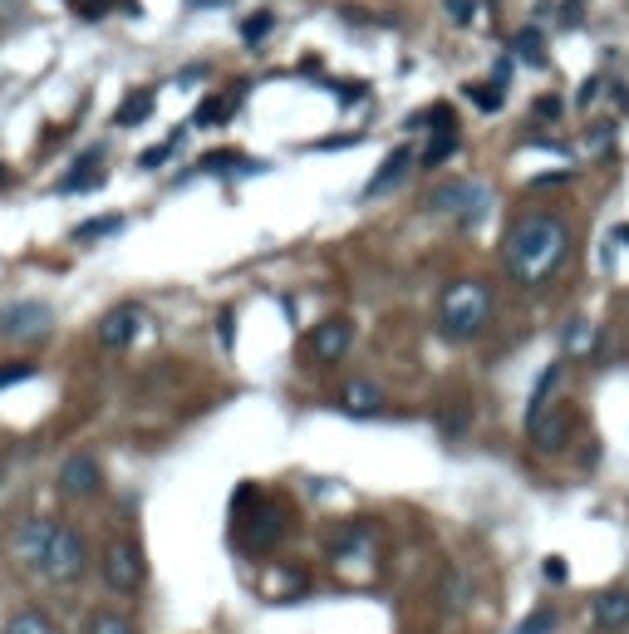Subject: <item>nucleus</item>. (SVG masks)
Listing matches in <instances>:
<instances>
[{
  "instance_id": "nucleus-1",
  "label": "nucleus",
  "mask_w": 629,
  "mask_h": 634,
  "mask_svg": "<svg viewBox=\"0 0 629 634\" xmlns=\"http://www.w3.org/2000/svg\"><path fill=\"white\" fill-rule=\"evenodd\" d=\"M571 222L556 212H521L502 236V266L521 290H541L571 261Z\"/></svg>"
},
{
  "instance_id": "nucleus-2",
  "label": "nucleus",
  "mask_w": 629,
  "mask_h": 634,
  "mask_svg": "<svg viewBox=\"0 0 629 634\" xmlns=\"http://www.w3.org/2000/svg\"><path fill=\"white\" fill-rule=\"evenodd\" d=\"M492 325V286L477 276L448 281L438 295V335L448 345H472Z\"/></svg>"
},
{
  "instance_id": "nucleus-3",
  "label": "nucleus",
  "mask_w": 629,
  "mask_h": 634,
  "mask_svg": "<svg viewBox=\"0 0 629 634\" xmlns=\"http://www.w3.org/2000/svg\"><path fill=\"white\" fill-rule=\"evenodd\" d=\"M30 571L45 576L50 585H79V580L89 576V541H84V531L55 517L50 541H45V551H40V561Z\"/></svg>"
},
{
  "instance_id": "nucleus-4",
  "label": "nucleus",
  "mask_w": 629,
  "mask_h": 634,
  "mask_svg": "<svg viewBox=\"0 0 629 634\" xmlns=\"http://www.w3.org/2000/svg\"><path fill=\"white\" fill-rule=\"evenodd\" d=\"M99 576H104V585H109L114 595H138L143 580H148V556H143V546H138L133 536H114V541L104 546V556H99Z\"/></svg>"
},
{
  "instance_id": "nucleus-5",
  "label": "nucleus",
  "mask_w": 629,
  "mask_h": 634,
  "mask_svg": "<svg viewBox=\"0 0 629 634\" xmlns=\"http://www.w3.org/2000/svg\"><path fill=\"white\" fill-rule=\"evenodd\" d=\"M487 207H492V197H487L482 182H443V187L428 192V212L433 217H448L458 227H477L487 217Z\"/></svg>"
},
{
  "instance_id": "nucleus-6",
  "label": "nucleus",
  "mask_w": 629,
  "mask_h": 634,
  "mask_svg": "<svg viewBox=\"0 0 629 634\" xmlns=\"http://www.w3.org/2000/svg\"><path fill=\"white\" fill-rule=\"evenodd\" d=\"M571 433H575L571 404H556V399H546V404H531V408H526V438H531L541 453H561V448L571 443Z\"/></svg>"
},
{
  "instance_id": "nucleus-7",
  "label": "nucleus",
  "mask_w": 629,
  "mask_h": 634,
  "mask_svg": "<svg viewBox=\"0 0 629 634\" xmlns=\"http://www.w3.org/2000/svg\"><path fill=\"white\" fill-rule=\"evenodd\" d=\"M55 487L59 497H69V502H94L104 492V467H99L94 453H69V458L59 462Z\"/></svg>"
},
{
  "instance_id": "nucleus-8",
  "label": "nucleus",
  "mask_w": 629,
  "mask_h": 634,
  "mask_svg": "<svg viewBox=\"0 0 629 634\" xmlns=\"http://www.w3.org/2000/svg\"><path fill=\"white\" fill-rule=\"evenodd\" d=\"M354 349V320H320L310 335H305V354H310V364H320V369H335L344 354Z\"/></svg>"
},
{
  "instance_id": "nucleus-9",
  "label": "nucleus",
  "mask_w": 629,
  "mask_h": 634,
  "mask_svg": "<svg viewBox=\"0 0 629 634\" xmlns=\"http://www.w3.org/2000/svg\"><path fill=\"white\" fill-rule=\"evenodd\" d=\"M55 310L45 300H10L0 305V340H40L50 330Z\"/></svg>"
},
{
  "instance_id": "nucleus-10",
  "label": "nucleus",
  "mask_w": 629,
  "mask_h": 634,
  "mask_svg": "<svg viewBox=\"0 0 629 634\" xmlns=\"http://www.w3.org/2000/svg\"><path fill=\"white\" fill-rule=\"evenodd\" d=\"M590 625L600 634H620L629 630V590H600L595 600H590Z\"/></svg>"
},
{
  "instance_id": "nucleus-11",
  "label": "nucleus",
  "mask_w": 629,
  "mask_h": 634,
  "mask_svg": "<svg viewBox=\"0 0 629 634\" xmlns=\"http://www.w3.org/2000/svg\"><path fill=\"white\" fill-rule=\"evenodd\" d=\"M138 330H143V310H138V305H118V310H109V315L99 320V345L128 349L138 340Z\"/></svg>"
},
{
  "instance_id": "nucleus-12",
  "label": "nucleus",
  "mask_w": 629,
  "mask_h": 634,
  "mask_svg": "<svg viewBox=\"0 0 629 634\" xmlns=\"http://www.w3.org/2000/svg\"><path fill=\"white\" fill-rule=\"evenodd\" d=\"M408 168H413V148H394L384 163H379V173L369 177V187H364V197H384L389 187H399L403 177H408Z\"/></svg>"
},
{
  "instance_id": "nucleus-13",
  "label": "nucleus",
  "mask_w": 629,
  "mask_h": 634,
  "mask_svg": "<svg viewBox=\"0 0 629 634\" xmlns=\"http://www.w3.org/2000/svg\"><path fill=\"white\" fill-rule=\"evenodd\" d=\"M344 413H359V418H374V413H384V389H374V384H364V379H354V384H344L340 394Z\"/></svg>"
},
{
  "instance_id": "nucleus-14",
  "label": "nucleus",
  "mask_w": 629,
  "mask_h": 634,
  "mask_svg": "<svg viewBox=\"0 0 629 634\" xmlns=\"http://www.w3.org/2000/svg\"><path fill=\"white\" fill-rule=\"evenodd\" d=\"M153 104H158V94H153V89H133V94H128V99L114 109V123H118V128H138L143 118L153 114Z\"/></svg>"
},
{
  "instance_id": "nucleus-15",
  "label": "nucleus",
  "mask_w": 629,
  "mask_h": 634,
  "mask_svg": "<svg viewBox=\"0 0 629 634\" xmlns=\"http://www.w3.org/2000/svg\"><path fill=\"white\" fill-rule=\"evenodd\" d=\"M458 143H462V138H458V123H443V128L433 133V143L423 148V158H418V163H423V168H443V163L458 153Z\"/></svg>"
},
{
  "instance_id": "nucleus-16",
  "label": "nucleus",
  "mask_w": 629,
  "mask_h": 634,
  "mask_svg": "<svg viewBox=\"0 0 629 634\" xmlns=\"http://www.w3.org/2000/svg\"><path fill=\"white\" fill-rule=\"evenodd\" d=\"M0 634H59V625L45 615V610L25 605V610H15V615L5 620V630H0Z\"/></svg>"
},
{
  "instance_id": "nucleus-17",
  "label": "nucleus",
  "mask_w": 629,
  "mask_h": 634,
  "mask_svg": "<svg viewBox=\"0 0 629 634\" xmlns=\"http://www.w3.org/2000/svg\"><path fill=\"white\" fill-rule=\"evenodd\" d=\"M84 634H138V625H133L123 610H94L89 625H84Z\"/></svg>"
},
{
  "instance_id": "nucleus-18",
  "label": "nucleus",
  "mask_w": 629,
  "mask_h": 634,
  "mask_svg": "<svg viewBox=\"0 0 629 634\" xmlns=\"http://www.w3.org/2000/svg\"><path fill=\"white\" fill-rule=\"evenodd\" d=\"M512 50H516V59H526V64H546V40H541V30H521L512 40Z\"/></svg>"
},
{
  "instance_id": "nucleus-19",
  "label": "nucleus",
  "mask_w": 629,
  "mask_h": 634,
  "mask_svg": "<svg viewBox=\"0 0 629 634\" xmlns=\"http://www.w3.org/2000/svg\"><path fill=\"white\" fill-rule=\"evenodd\" d=\"M118 231H123V217H94V222L74 227V241H99V236H118Z\"/></svg>"
},
{
  "instance_id": "nucleus-20",
  "label": "nucleus",
  "mask_w": 629,
  "mask_h": 634,
  "mask_svg": "<svg viewBox=\"0 0 629 634\" xmlns=\"http://www.w3.org/2000/svg\"><path fill=\"white\" fill-rule=\"evenodd\" d=\"M467 99H472L477 109L497 114V109H502V84H467Z\"/></svg>"
},
{
  "instance_id": "nucleus-21",
  "label": "nucleus",
  "mask_w": 629,
  "mask_h": 634,
  "mask_svg": "<svg viewBox=\"0 0 629 634\" xmlns=\"http://www.w3.org/2000/svg\"><path fill=\"white\" fill-rule=\"evenodd\" d=\"M590 345H595L590 320H571V325H566V349H571V354H590Z\"/></svg>"
},
{
  "instance_id": "nucleus-22",
  "label": "nucleus",
  "mask_w": 629,
  "mask_h": 634,
  "mask_svg": "<svg viewBox=\"0 0 629 634\" xmlns=\"http://www.w3.org/2000/svg\"><path fill=\"white\" fill-rule=\"evenodd\" d=\"M271 25H276V15L271 10H256L246 25H241V35H246V45H261L266 35H271Z\"/></svg>"
},
{
  "instance_id": "nucleus-23",
  "label": "nucleus",
  "mask_w": 629,
  "mask_h": 634,
  "mask_svg": "<svg viewBox=\"0 0 629 634\" xmlns=\"http://www.w3.org/2000/svg\"><path fill=\"white\" fill-rule=\"evenodd\" d=\"M467 590H472V585H467V576H462L458 566H453V571H448V580H443V595H448V610H462V605H467Z\"/></svg>"
},
{
  "instance_id": "nucleus-24",
  "label": "nucleus",
  "mask_w": 629,
  "mask_h": 634,
  "mask_svg": "<svg viewBox=\"0 0 629 634\" xmlns=\"http://www.w3.org/2000/svg\"><path fill=\"white\" fill-rule=\"evenodd\" d=\"M231 109H236L231 99H207V104L197 109V118H192V123H197V128H207V123H222V118H231Z\"/></svg>"
},
{
  "instance_id": "nucleus-25",
  "label": "nucleus",
  "mask_w": 629,
  "mask_h": 634,
  "mask_svg": "<svg viewBox=\"0 0 629 634\" xmlns=\"http://www.w3.org/2000/svg\"><path fill=\"white\" fill-rule=\"evenodd\" d=\"M177 143H182V128L172 133L168 143H158V148H148V153L138 158V168H163V163H168V158H172V148H177Z\"/></svg>"
},
{
  "instance_id": "nucleus-26",
  "label": "nucleus",
  "mask_w": 629,
  "mask_h": 634,
  "mask_svg": "<svg viewBox=\"0 0 629 634\" xmlns=\"http://www.w3.org/2000/svg\"><path fill=\"white\" fill-rule=\"evenodd\" d=\"M94 187H104V173H79L74 168V173L59 182V192H94Z\"/></svg>"
},
{
  "instance_id": "nucleus-27",
  "label": "nucleus",
  "mask_w": 629,
  "mask_h": 634,
  "mask_svg": "<svg viewBox=\"0 0 629 634\" xmlns=\"http://www.w3.org/2000/svg\"><path fill=\"white\" fill-rule=\"evenodd\" d=\"M551 630H556V610H536V615H526L516 625V634H551Z\"/></svg>"
},
{
  "instance_id": "nucleus-28",
  "label": "nucleus",
  "mask_w": 629,
  "mask_h": 634,
  "mask_svg": "<svg viewBox=\"0 0 629 634\" xmlns=\"http://www.w3.org/2000/svg\"><path fill=\"white\" fill-rule=\"evenodd\" d=\"M197 168L202 173H231V168H241V153H207Z\"/></svg>"
},
{
  "instance_id": "nucleus-29",
  "label": "nucleus",
  "mask_w": 629,
  "mask_h": 634,
  "mask_svg": "<svg viewBox=\"0 0 629 634\" xmlns=\"http://www.w3.org/2000/svg\"><path fill=\"white\" fill-rule=\"evenodd\" d=\"M30 374H35V364H30V359H15V364H5V369H0V389H10V384H25Z\"/></svg>"
},
{
  "instance_id": "nucleus-30",
  "label": "nucleus",
  "mask_w": 629,
  "mask_h": 634,
  "mask_svg": "<svg viewBox=\"0 0 629 634\" xmlns=\"http://www.w3.org/2000/svg\"><path fill=\"white\" fill-rule=\"evenodd\" d=\"M443 5H448V15L458 25H472V15H477V0H443Z\"/></svg>"
},
{
  "instance_id": "nucleus-31",
  "label": "nucleus",
  "mask_w": 629,
  "mask_h": 634,
  "mask_svg": "<svg viewBox=\"0 0 629 634\" xmlns=\"http://www.w3.org/2000/svg\"><path fill=\"white\" fill-rule=\"evenodd\" d=\"M546 580H556V585L566 580V561L561 556H546Z\"/></svg>"
},
{
  "instance_id": "nucleus-32",
  "label": "nucleus",
  "mask_w": 629,
  "mask_h": 634,
  "mask_svg": "<svg viewBox=\"0 0 629 634\" xmlns=\"http://www.w3.org/2000/svg\"><path fill=\"white\" fill-rule=\"evenodd\" d=\"M536 114H541V118H561V99H536Z\"/></svg>"
},
{
  "instance_id": "nucleus-33",
  "label": "nucleus",
  "mask_w": 629,
  "mask_h": 634,
  "mask_svg": "<svg viewBox=\"0 0 629 634\" xmlns=\"http://www.w3.org/2000/svg\"><path fill=\"white\" fill-rule=\"evenodd\" d=\"M561 182H571V173H546V177H536L531 187H561Z\"/></svg>"
},
{
  "instance_id": "nucleus-34",
  "label": "nucleus",
  "mask_w": 629,
  "mask_h": 634,
  "mask_svg": "<svg viewBox=\"0 0 629 634\" xmlns=\"http://www.w3.org/2000/svg\"><path fill=\"white\" fill-rule=\"evenodd\" d=\"M615 241H620V246H629V222H625L620 231H615Z\"/></svg>"
},
{
  "instance_id": "nucleus-35",
  "label": "nucleus",
  "mask_w": 629,
  "mask_h": 634,
  "mask_svg": "<svg viewBox=\"0 0 629 634\" xmlns=\"http://www.w3.org/2000/svg\"><path fill=\"white\" fill-rule=\"evenodd\" d=\"M0 487H5V472H0Z\"/></svg>"
},
{
  "instance_id": "nucleus-36",
  "label": "nucleus",
  "mask_w": 629,
  "mask_h": 634,
  "mask_svg": "<svg viewBox=\"0 0 629 634\" xmlns=\"http://www.w3.org/2000/svg\"><path fill=\"white\" fill-rule=\"evenodd\" d=\"M0 182H5V173H0Z\"/></svg>"
}]
</instances>
